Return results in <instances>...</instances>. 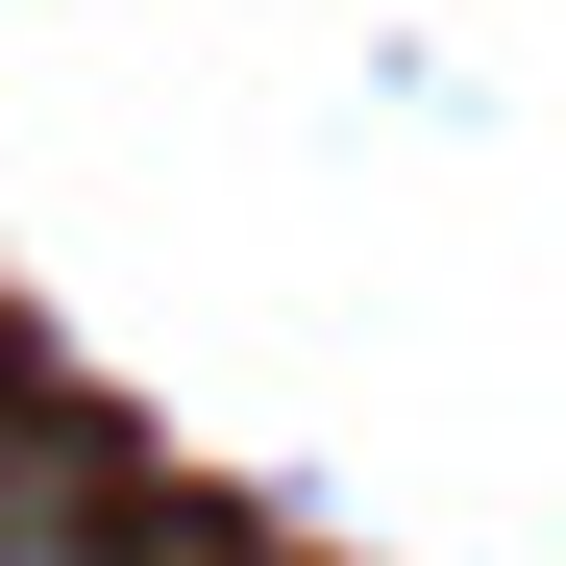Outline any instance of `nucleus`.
I'll use <instances>...</instances> for the list:
<instances>
[{
  "label": "nucleus",
  "mask_w": 566,
  "mask_h": 566,
  "mask_svg": "<svg viewBox=\"0 0 566 566\" xmlns=\"http://www.w3.org/2000/svg\"><path fill=\"white\" fill-rule=\"evenodd\" d=\"M0 566H124V517H99V443H74V419H25V443H0Z\"/></svg>",
  "instance_id": "nucleus-1"
},
{
  "label": "nucleus",
  "mask_w": 566,
  "mask_h": 566,
  "mask_svg": "<svg viewBox=\"0 0 566 566\" xmlns=\"http://www.w3.org/2000/svg\"><path fill=\"white\" fill-rule=\"evenodd\" d=\"M0 443H25V369H0Z\"/></svg>",
  "instance_id": "nucleus-2"
}]
</instances>
